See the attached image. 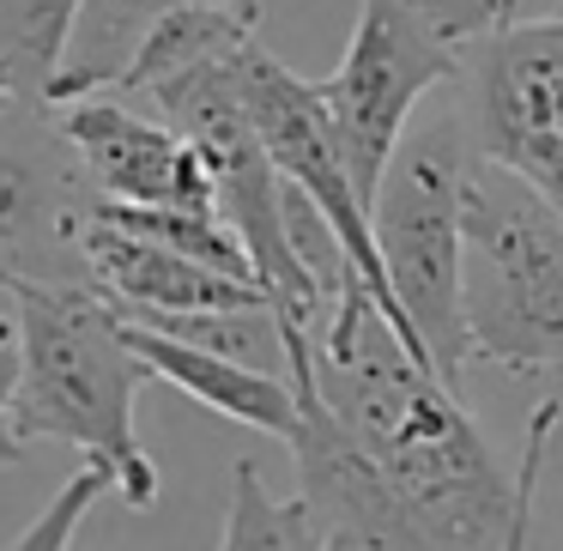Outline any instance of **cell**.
<instances>
[{"mask_svg":"<svg viewBox=\"0 0 563 551\" xmlns=\"http://www.w3.org/2000/svg\"><path fill=\"white\" fill-rule=\"evenodd\" d=\"M285 376L309 382L364 461L406 503L424 551H503L515 473L490 454L454 382L364 279H345L316 328L279 321Z\"/></svg>","mask_w":563,"mask_h":551,"instance_id":"1","label":"cell"},{"mask_svg":"<svg viewBox=\"0 0 563 551\" xmlns=\"http://www.w3.org/2000/svg\"><path fill=\"white\" fill-rule=\"evenodd\" d=\"M19 333V442H67L79 461L115 478L128 509H152L164 491L158 461L146 454L134 425L140 388L152 370L128 345V321L98 291H49L19 285L13 291Z\"/></svg>","mask_w":563,"mask_h":551,"instance_id":"2","label":"cell"},{"mask_svg":"<svg viewBox=\"0 0 563 551\" xmlns=\"http://www.w3.org/2000/svg\"><path fill=\"white\" fill-rule=\"evenodd\" d=\"M478 146L466 128L461 91L418 115L376 188V249L400 321L418 333L442 382L461 388L473 364L466 340V188L478 176Z\"/></svg>","mask_w":563,"mask_h":551,"instance_id":"3","label":"cell"},{"mask_svg":"<svg viewBox=\"0 0 563 551\" xmlns=\"http://www.w3.org/2000/svg\"><path fill=\"white\" fill-rule=\"evenodd\" d=\"M466 340L503 376L563 370V219L490 164L466 188Z\"/></svg>","mask_w":563,"mask_h":551,"instance_id":"4","label":"cell"},{"mask_svg":"<svg viewBox=\"0 0 563 551\" xmlns=\"http://www.w3.org/2000/svg\"><path fill=\"white\" fill-rule=\"evenodd\" d=\"M466 37L449 0H364L340 67L321 79L328 115L340 128L345 164L376 212V188L388 176L400 140L412 134L418 110L437 86L461 79Z\"/></svg>","mask_w":563,"mask_h":551,"instance_id":"5","label":"cell"},{"mask_svg":"<svg viewBox=\"0 0 563 551\" xmlns=\"http://www.w3.org/2000/svg\"><path fill=\"white\" fill-rule=\"evenodd\" d=\"M98 212L103 195L62 134V110L49 98L13 103L0 115V291H91L86 224Z\"/></svg>","mask_w":563,"mask_h":551,"instance_id":"6","label":"cell"},{"mask_svg":"<svg viewBox=\"0 0 563 551\" xmlns=\"http://www.w3.org/2000/svg\"><path fill=\"white\" fill-rule=\"evenodd\" d=\"M461 110L478 158L563 219V25H515L473 43Z\"/></svg>","mask_w":563,"mask_h":551,"instance_id":"7","label":"cell"},{"mask_svg":"<svg viewBox=\"0 0 563 551\" xmlns=\"http://www.w3.org/2000/svg\"><path fill=\"white\" fill-rule=\"evenodd\" d=\"M249 115H255V134H261V146H267L273 170L321 212V224L340 236L352 273L394 309V321H400V304H394V291H388V267H382V249H376V219H369V200H364V188H357L352 164H345L340 128H333V115H328L321 86L297 79L291 67L273 62L255 43V49H249Z\"/></svg>","mask_w":563,"mask_h":551,"instance_id":"8","label":"cell"},{"mask_svg":"<svg viewBox=\"0 0 563 551\" xmlns=\"http://www.w3.org/2000/svg\"><path fill=\"white\" fill-rule=\"evenodd\" d=\"M62 110V134L74 140L79 164H86L91 188L103 207L122 212H212L219 219V188L188 134L158 122L152 110L128 98H74L55 103Z\"/></svg>","mask_w":563,"mask_h":551,"instance_id":"9","label":"cell"},{"mask_svg":"<svg viewBox=\"0 0 563 551\" xmlns=\"http://www.w3.org/2000/svg\"><path fill=\"white\" fill-rule=\"evenodd\" d=\"M86 273H91V291H98L122 321H140V328H164V321H188V316L273 309L267 291L236 285V279H224V273H212L207 261L183 255V249L158 243V236H146V231H134V224L115 219L110 207L86 224Z\"/></svg>","mask_w":563,"mask_h":551,"instance_id":"10","label":"cell"},{"mask_svg":"<svg viewBox=\"0 0 563 551\" xmlns=\"http://www.w3.org/2000/svg\"><path fill=\"white\" fill-rule=\"evenodd\" d=\"M128 345L140 352V364L152 370L158 382H170L176 394H188L195 406L231 418L243 430H267V437L291 442L297 437V388L285 370H255V364H236V357L212 352V345L195 340H176V333L158 328H140L128 321Z\"/></svg>","mask_w":563,"mask_h":551,"instance_id":"11","label":"cell"},{"mask_svg":"<svg viewBox=\"0 0 563 551\" xmlns=\"http://www.w3.org/2000/svg\"><path fill=\"white\" fill-rule=\"evenodd\" d=\"M195 7H243V13H261V0H86L49 103L115 91V79L128 74V62L152 37V25H164L170 13H195Z\"/></svg>","mask_w":563,"mask_h":551,"instance_id":"12","label":"cell"},{"mask_svg":"<svg viewBox=\"0 0 563 551\" xmlns=\"http://www.w3.org/2000/svg\"><path fill=\"white\" fill-rule=\"evenodd\" d=\"M79 13H86V0H0V67L31 98L55 91V74L67 62Z\"/></svg>","mask_w":563,"mask_h":551,"instance_id":"13","label":"cell"},{"mask_svg":"<svg viewBox=\"0 0 563 551\" xmlns=\"http://www.w3.org/2000/svg\"><path fill=\"white\" fill-rule=\"evenodd\" d=\"M219 551H328L309 521L303 497H273L261 485V466L255 461H236L231 473V509H224V539Z\"/></svg>","mask_w":563,"mask_h":551,"instance_id":"14","label":"cell"},{"mask_svg":"<svg viewBox=\"0 0 563 551\" xmlns=\"http://www.w3.org/2000/svg\"><path fill=\"white\" fill-rule=\"evenodd\" d=\"M103 497H115V478L103 473V466L79 461L74 473H67V485L55 491L49 503H43V515H37V521H31L7 551H67V546H74V533H79V521H86V515L98 509Z\"/></svg>","mask_w":563,"mask_h":551,"instance_id":"15","label":"cell"},{"mask_svg":"<svg viewBox=\"0 0 563 551\" xmlns=\"http://www.w3.org/2000/svg\"><path fill=\"white\" fill-rule=\"evenodd\" d=\"M558 418H563L558 400H539L533 412H527L521 461H515V521H509V546H503V551H533V503H539V473H545Z\"/></svg>","mask_w":563,"mask_h":551,"instance_id":"16","label":"cell"},{"mask_svg":"<svg viewBox=\"0 0 563 551\" xmlns=\"http://www.w3.org/2000/svg\"><path fill=\"white\" fill-rule=\"evenodd\" d=\"M454 25H461L466 49L485 43L490 31H515V25H563V0H449Z\"/></svg>","mask_w":563,"mask_h":551,"instance_id":"17","label":"cell"},{"mask_svg":"<svg viewBox=\"0 0 563 551\" xmlns=\"http://www.w3.org/2000/svg\"><path fill=\"white\" fill-rule=\"evenodd\" d=\"M13 400H19V333L7 328L0 333V466H13L25 454V442L13 430Z\"/></svg>","mask_w":563,"mask_h":551,"instance_id":"18","label":"cell"},{"mask_svg":"<svg viewBox=\"0 0 563 551\" xmlns=\"http://www.w3.org/2000/svg\"><path fill=\"white\" fill-rule=\"evenodd\" d=\"M25 98H31V91H25V86H19V79H13V74H7V67H0V115L13 110V103H25Z\"/></svg>","mask_w":563,"mask_h":551,"instance_id":"19","label":"cell"},{"mask_svg":"<svg viewBox=\"0 0 563 551\" xmlns=\"http://www.w3.org/2000/svg\"><path fill=\"white\" fill-rule=\"evenodd\" d=\"M7 328H13V321H0V333H7Z\"/></svg>","mask_w":563,"mask_h":551,"instance_id":"20","label":"cell"}]
</instances>
